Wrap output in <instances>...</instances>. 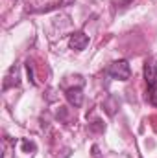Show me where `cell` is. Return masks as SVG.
<instances>
[{"label": "cell", "mask_w": 157, "mask_h": 158, "mask_svg": "<svg viewBox=\"0 0 157 158\" xmlns=\"http://www.w3.org/2000/svg\"><path fill=\"white\" fill-rule=\"evenodd\" d=\"M105 74H107L109 77H113V79H118V81H128L129 76H131V68H129L128 61L120 59V61L111 63V64L105 68Z\"/></svg>", "instance_id": "obj_1"}, {"label": "cell", "mask_w": 157, "mask_h": 158, "mask_svg": "<svg viewBox=\"0 0 157 158\" xmlns=\"http://www.w3.org/2000/svg\"><path fill=\"white\" fill-rule=\"evenodd\" d=\"M26 70H28V77H30V81L35 85V79H34V68H32V63H30V61L26 63Z\"/></svg>", "instance_id": "obj_7"}, {"label": "cell", "mask_w": 157, "mask_h": 158, "mask_svg": "<svg viewBox=\"0 0 157 158\" xmlns=\"http://www.w3.org/2000/svg\"><path fill=\"white\" fill-rule=\"evenodd\" d=\"M65 98H67V101L72 105V107H81V103H83V92H81V86H70V88H67L65 90Z\"/></svg>", "instance_id": "obj_2"}, {"label": "cell", "mask_w": 157, "mask_h": 158, "mask_svg": "<svg viewBox=\"0 0 157 158\" xmlns=\"http://www.w3.org/2000/svg\"><path fill=\"white\" fill-rule=\"evenodd\" d=\"M70 48L72 50H76V52H81V50H85L87 48V44H89V37L83 33V31H76V33H72L70 35Z\"/></svg>", "instance_id": "obj_3"}, {"label": "cell", "mask_w": 157, "mask_h": 158, "mask_svg": "<svg viewBox=\"0 0 157 158\" xmlns=\"http://www.w3.org/2000/svg\"><path fill=\"white\" fill-rule=\"evenodd\" d=\"M22 151H24V153L35 151V143H34V142H28V140H22Z\"/></svg>", "instance_id": "obj_6"}, {"label": "cell", "mask_w": 157, "mask_h": 158, "mask_svg": "<svg viewBox=\"0 0 157 158\" xmlns=\"http://www.w3.org/2000/svg\"><path fill=\"white\" fill-rule=\"evenodd\" d=\"M19 68L17 66H11L9 70H7V74H6V77H4V85H2V90H7V88H11V86H19Z\"/></svg>", "instance_id": "obj_4"}, {"label": "cell", "mask_w": 157, "mask_h": 158, "mask_svg": "<svg viewBox=\"0 0 157 158\" xmlns=\"http://www.w3.org/2000/svg\"><path fill=\"white\" fill-rule=\"evenodd\" d=\"M148 101L157 107V85H152V86H148Z\"/></svg>", "instance_id": "obj_5"}]
</instances>
